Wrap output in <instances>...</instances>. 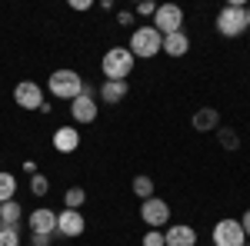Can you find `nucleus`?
<instances>
[{
  "instance_id": "16",
  "label": "nucleus",
  "mask_w": 250,
  "mask_h": 246,
  "mask_svg": "<svg viewBox=\"0 0 250 246\" xmlns=\"http://www.w3.org/2000/svg\"><path fill=\"white\" fill-rule=\"evenodd\" d=\"M127 90H130L127 80H104V83H100V96H104L107 103H120V100L127 96Z\"/></svg>"
},
{
  "instance_id": "29",
  "label": "nucleus",
  "mask_w": 250,
  "mask_h": 246,
  "mask_svg": "<svg viewBox=\"0 0 250 246\" xmlns=\"http://www.w3.org/2000/svg\"><path fill=\"white\" fill-rule=\"evenodd\" d=\"M117 20H120V23H124V27H127V23H130V20H134V14H130V10H120V14H117Z\"/></svg>"
},
{
  "instance_id": "8",
  "label": "nucleus",
  "mask_w": 250,
  "mask_h": 246,
  "mask_svg": "<svg viewBox=\"0 0 250 246\" xmlns=\"http://www.w3.org/2000/svg\"><path fill=\"white\" fill-rule=\"evenodd\" d=\"M14 103L23 107V110H40L43 107V87L34 83V80H20L14 87Z\"/></svg>"
},
{
  "instance_id": "22",
  "label": "nucleus",
  "mask_w": 250,
  "mask_h": 246,
  "mask_svg": "<svg viewBox=\"0 0 250 246\" xmlns=\"http://www.w3.org/2000/svg\"><path fill=\"white\" fill-rule=\"evenodd\" d=\"M0 246H20V229L17 227H0Z\"/></svg>"
},
{
  "instance_id": "19",
  "label": "nucleus",
  "mask_w": 250,
  "mask_h": 246,
  "mask_svg": "<svg viewBox=\"0 0 250 246\" xmlns=\"http://www.w3.org/2000/svg\"><path fill=\"white\" fill-rule=\"evenodd\" d=\"M83 203H87V189L83 187H70L63 193V209H80Z\"/></svg>"
},
{
  "instance_id": "15",
  "label": "nucleus",
  "mask_w": 250,
  "mask_h": 246,
  "mask_svg": "<svg viewBox=\"0 0 250 246\" xmlns=\"http://www.w3.org/2000/svg\"><path fill=\"white\" fill-rule=\"evenodd\" d=\"M220 127V114L213 110V107H200L197 114H193V130H200V133H213Z\"/></svg>"
},
{
  "instance_id": "7",
  "label": "nucleus",
  "mask_w": 250,
  "mask_h": 246,
  "mask_svg": "<svg viewBox=\"0 0 250 246\" xmlns=\"http://www.w3.org/2000/svg\"><path fill=\"white\" fill-rule=\"evenodd\" d=\"M140 216H144V223H147L150 229H160V227H167V223H170V207H167V200L150 196V200H144Z\"/></svg>"
},
{
  "instance_id": "13",
  "label": "nucleus",
  "mask_w": 250,
  "mask_h": 246,
  "mask_svg": "<svg viewBox=\"0 0 250 246\" xmlns=\"http://www.w3.org/2000/svg\"><path fill=\"white\" fill-rule=\"evenodd\" d=\"M77 147H80L77 127H60V130L54 133V150H57V153H74Z\"/></svg>"
},
{
  "instance_id": "5",
  "label": "nucleus",
  "mask_w": 250,
  "mask_h": 246,
  "mask_svg": "<svg viewBox=\"0 0 250 246\" xmlns=\"http://www.w3.org/2000/svg\"><path fill=\"white\" fill-rule=\"evenodd\" d=\"M150 27H154V30H160V37H167V34H177V30L184 27V10H180L177 3H160Z\"/></svg>"
},
{
  "instance_id": "24",
  "label": "nucleus",
  "mask_w": 250,
  "mask_h": 246,
  "mask_svg": "<svg viewBox=\"0 0 250 246\" xmlns=\"http://www.w3.org/2000/svg\"><path fill=\"white\" fill-rule=\"evenodd\" d=\"M144 246H164V233H160V229H147Z\"/></svg>"
},
{
  "instance_id": "21",
  "label": "nucleus",
  "mask_w": 250,
  "mask_h": 246,
  "mask_svg": "<svg viewBox=\"0 0 250 246\" xmlns=\"http://www.w3.org/2000/svg\"><path fill=\"white\" fill-rule=\"evenodd\" d=\"M217 140H220L224 150H237V147H240V136L233 130H227V127H217Z\"/></svg>"
},
{
  "instance_id": "17",
  "label": "nucleus",
  "mask_w": 250,
  "mask_h": 246,
  "mask_svg": "<svg viewBox=\"0 0 250 246\" xmlns=\"http://www.w3.org/2000/svg\"><path fill=\"white\" fill-rule=\"evenodd\" d=\"M20 220H23V209H20L17 200L0 203V227H17L20 229Z\"/></svg>"
},
{
  "instance_id": "25",
  "label": "nucleus",
  "mask_w": 250,
  "mask_h": 246,
  "mask_svg": "<svg viewBox=\"0 0 250 246\" xmlns=\"http://www.w3.org/2000/svg\"><path fill=\"white\" fill-rule=\"evenodd\" d=\"M137 14H140V17H154V14H157V3H150V0L137 3Z\"/></svg>"
},
{
  "instance_id": "18",
  "label": "nucleus",
  "mask_w": 250,
  "mask_h": 246,
  "mask_svg": "<svg viewBox=\"0 0 250 246\" xmlns=\"http://www.w3.org/2000/svg\"><path fill=\"white\" fill-rule=\"evenodd\" d=\"M14 193H17V176L7 173V170H0V203H10Z\"/></svg>"
},
{
  "instance_id": "4",
  "label": "nucleus",
  "mask_w": 250,
  "mask_h": 246,
  "mask_svg": "<svg viewBox=\"0 0 250 246\" xmlns=\"http://www.w3.org/2000/svg\"><path fill=\"white\" fill-rule=\"evenodd\" d=\"M217 30L224 37H240L247 34V10L240 3H227L220 14H217Z\"/></svg>"
},
{
  "instance_id": "2",
  "label": "nucleus",
  "mask_w": 250,
  "mask_h": 246,
  "mask_svg": "<svg viewBox=\"0 0 250 246\" xmlns=\"http://www.w3.org/2000/svg\"><path fill=\"white\" fill-rule=\"evenodd\" d=\"M100 70H104V80H127L134 70V54L127 47H110L100 60Z\"/></svg>"
},
{
  "instance_id": "27",
  "label": "nucleus",
  "mask_w": 250,
  "mask_h": 246,
  "mask_svg": "<svg viewBox=\"0 0 250 246\" xmlns=\"http://www.w3.org/2000/svg\"><path fill=\"white\" fill-rule=\"evenodd\" d=\"M70 10H90V0H70Z\"/></svg>"
},
{
  "instance_id": "28",
  "label": "nucleus",
  "mask_w": 250,
  "mask_h": 246,
  "mask_svg": "<svg viewBox=\"0 0 250 246\" xmlns=\"http://www.w3.org/2000/svg\"><path fill=\"white\" fill-rule=\"evenodd\" d=\"M240 227H244V233H247V240H250V209L240 216Z\"/></svg>"
},
{
  "instance_id": "10",
  "label": "nucleus",
  "mask_w": 250,
  "mask_h": 246,
  "mask_svg": "<svg viewBox=\"0 0 250 246\" xmlns=\"http://www.w3.org/2000/svg\"><path fill=\"white\" fill-rule=\"evenodd\" d=\"M27 229H30V233H40V236H54V233H57V213L47 209V207L34 209V213L27 216Z\"/></svg>"
},
{
  "instance_id": "14",
  "label": "nucleus",
  "mask_w": 250,
  "mask_h": 246,
  "mask_svg": "<svg viewBox=\"0 0 250 246\" xmlns=\"http://www.w3.org/2000/svg\"><path fill=\"white\" fill-rule=\"evenodd\" d=\"M160 50L167 54V57H184L187 50H190V37L184 34V30H177V34H167L164 43H160Z\"/></svg>"
},
{
  "instance_id": "12",
  "label": "nucleus",
  "mask_w": 250,
  "mask_h": 246,
  "mask_svg": "<svg viewBox=\"0 0 250 246\" xmlns=\"http://www.w3.org/2000/svg\"><path fill=\"white\" fill-rule=\"evenodd\" d=\"M164 246H197V229L187 223H177L164 233Z\"/></svg>"
},
{
  "instance_id": "11",
  "label": "nucleus",
  "mask_w": 250,
  "mask_h": 246,
  "mask_svg": "<svg viewBox=\"0 0 250 246\" xmlns=\"http://www.w3.org/2000/svg\"><path fill=\"white\" fill-rule=\"evenodd\" d=\"M97 114H100V107H97L94 94H80L77 100H70V116H74V123H94Z\"/></svg>"
},
{
  "instance_id": "3",
  "label": "nucleus",
  "mask_w": 250,
  "mask_h": 246,
  "mask_svg": "<svg viewBox=\"0 0 250 246\" xmlns=\"http://www.w3.org/2000/svg\"><path fill=\"white\" fill-rule=\"evenodd\" d=\"M160 43H164V37H160V30H154V27H137L134 34H130V43H127V50L134 54V60H150L160 54Z\"/></svg>"
},
{
  "instance_id": "20",
  "label": "nucleus",
  "mask_w": 250,
  "mask_h": 246,
  "mask_svg": "<svg viewBox=\"0 0 250 246\" xmlns=\"http://www.w3.org/2000/svg\"><path fill=\"white\" fill-rule=\"evenodd\" d=\"M134 193L140 200H150V196H154V180H150L147 173H137L134 176Z\"/></svg>"
},
{
  "instance_id": "30",
  "label": "nucleus",
  "mask_w": 250,
  "mask_h": 246,
  "mask_svg": "<svg viewBox=\"0 0 250 246\" xmlns=\"http://www.w3.org/2000/svg\"><path fill=\"white\" fill-rule=\"evenodd\" d=\"M23 170H27L30 176H34V173H37V163H34V160H23Z\"/></svg>"
},
{
  "instance_id": "9",
  "label": "nucleus",
  "mask_w": 250,
  "mask_h": 246,
  "mask_svg": "<svg viewBox=\"0 0 250 246\" xmlns=\"http://www.w3.org/2000/svg\"><path fill=\"white\" fill-rule=\"evenodd\" d=\"M83 229H87V220L80 209H60L57 213V236L77 240V236H83Z\"/></svg>"
},
{
  "instance_id": "23",
  "label": "nucleus",
  "mask_w": 250,
  "mask_h": 246,
  "mask_svg": "<svg viewBox=\"0 0 250 246\" xmlns=\"http://www.w3.org/2000/svg\"><path fill=\"white\" fill-rule=\"evenodd\" d=\"M47 189H50L47 176H43V173H34V180H30V193H34V196H47Z\"/></svg>"
},
{
  "instance_id": "6",
  "label": "nucleus",
  "mask_w": 250,
  "mask_h": 246,
  "mask_svg": "<svg viewBox=\"0 0 250 246\" xmlns=\"http://www.w3.org/2000/svg\"><path fill=\"white\" fill-rule=\"evenodd\" d=\"M247 233L240 227V220H220L213 227V246H244Z\"/></svg>"
},
{
  "instance_id": "31",
  "label": "nucleus",
  "mask_w": 250,
  "mask_h": 246,
  "mask_svg": "<svg viewBox=\"0 0 250 246\" xmlns=\"http://www.w3.org/2000/svg\"><path fill=\"white\" fill-rule=\"evenodd\" d=\"M244 10H247V30H250V7H244Z\"/></svg>"
},
{
  "instance_id": "26",
  "label": "nucleus",
  "mask_w": 250,
  "mask_h": 246,
  "mask_svg": "<svg viewBox=\"0 0 250 246\" xmlns=\"http://www.w3.org/2000/svg\"><path fill=\"white\" fill-rule=\"evenodd\" d=\"M54 236H40V233H30V246H50Z\"/></svg>"
},
{
  "instance_id": "1",
  "label": "nucleus",
  "mask_w": 250,
  "mask_h": 246,
  "mask_svg": "<svg viewBox=\"0 0 250 246\" xmlns=\"http://www.w3.org/2000/svg\"><path fill=\"white\" fill-rule=\"evenodd\" d=\"M47 90L57 96V100H77L83 90H87V83H83V76L77 74V70H54L50 74V80H47Z\"/></svg>"
}]
</instances>
